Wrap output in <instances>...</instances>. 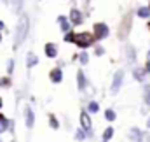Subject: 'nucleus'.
I'll return each instance as SVG.
<instances>
[{"instance_id": "obj_22", "label": "nucleus", "mask_w": 150, "mask_h": 142, "mask_svg": "<svg viewBox=\"0 0 150 142\" xmlns=\"http://www.w3.org/2000/svg\"><path fill=\"white\" fill-rule=\"evenodd\" d=\"M87 60H89L87 55H80V62H82V63H87Z\"/></svg>"}, {"instance_id": "obj_13", "label": "nucleus", "mask_w": 150, "mask_h": 142, "mask_svg": "<svg viewBox=\"0 0 150 142\" xmlns=\"http://www.w3.org/2000/svg\"><path fill=\"white\" fill-rule=\"evenodd\" d=\"M7 126H9V121L0 114V133H2V132H5V130H7Z\"/></svg>"}, {"instance_id": "obj_18", "label": "nucleus", "mask_w": 150, "mask_h": 142, "mask_svg": "<svg viewBox=\"0 0 150 142\" xmlns=\"http://www.w3.org/2000/svg\"><path fill=\"white\" fill-rule=\"evenodd\" d=\"M145 102L147 105H150V86H145Z\"/></svg>"}, {"instance_id": "obj_31", "label": "nucleus", "mask_w": 150, "mask_h": 142, "mask_svg": "<svg viewBox=\"0 0 150 142\" xmlns=\"http://www.w3.org/2000/svg\"><path fill=\"white\" fill-rule=\"evenodd\" d=\"M149 9H150V7H149Z\"/></svg>"}, {"instance_id": "obj_24", "label": "nucleus", "mask_w": 150, "mask_h": 142, "mask_svg": "<svg viewBox=\"0 0 150 142\" xmlns=\"http://www.w3.org/2000/svg\"><path fill=\"white\" fill-rule=\"evenodd\" d=\"M7 82H9V81H7V79H2V81H0V86H5V84H7Z\"/></svg>"}, {"instance_id": "obj_8", "label": "nucleus", "mask_w": 150, "mask_h": 142, "mask_svg": "<svg viewBox=\"0 0 150 142\" xmlns=\"http://www.w3.org/2000/svg\"><path fill=\"white\" fill-rule=\"evenodd\" d=\"M51 79H52L54 82H61V79H63V72H61V69H54V70L51 72Z\"/></svg>"}, {"instance_id": "obj_23", "label": "nucleus", "mask_w": 150, "mask_h": 142, "mask_svg": "<svg viewBox=\"0 0 150 142\" xmlns=\"http://www.w3.org/2000/svg\"><path fill=\"white\" fill-rule=\"evenodd\" d=\"M51 126H52V128H58V121H56V119H54V118H52V119H51Z\"/></svg>"}, {"instance_id": "obj_27", "label": "nucleus", "mask_w": 150, "mask_h": 142, "mask_svg": "<svg viewBox=\"0 0 150 142\" xmlns=\"http://www.w3.org/2000/svg\"><path fill=\"white\" fill-rule=\"evenodd\" d=\"M149 60H150V51H149Z\"/></svg>"}, {"instance_id": "obj_15", "label": "nucleus", "mask_w": 150, "mask_h": 142, "mask_svg": "<svg viewBox=\"0 0 150 142\" xmlns=\"http://www.w3.org/2000/svg\"><path fill=\"white\" fill-rule=\"evenodd\" d=\"M59 23H61V28H63L65 32L70 28V27H68V23H67V18H65V16H61V18H59Z\"/></svg>"}, {"instance_id": "obj_6", "label": "nucleus", "mask_w": 150, "mask_h": 142, "mask_svg": "<svg viewBox=\"0 0 150 142\" xmlns=\"http://www.w3.org/2000/svg\"><path fill=\"white\" fill-rule=\"evenodd\" d=\"M70 19H72L74 25H79V23H82V14H80L77 9H74V11L70 12Z\"/></svg>"}, {"instance_id": "obj_21", "label": "nucleus", "mask_w": 150, "mask_h": 142, "mask_svg": "<svg viewBox=\"0 0 150 142\" xmlns=\"http://www.w3.org/2000/svg\"><path fill=\"white\" fill-rule=\"evenodd\" d=\"M84 137H86L84 132H77V141H84Z\"/></svg>"}, {"instance_id": "obj_17", "label": "nucleus", "mask_w": 150, "mask_h": 142, "mask_svg": "<svg viewBox=\"0 0 150 142\" xmlns=\"http://www.w3.org/2000/svg\"><path fill=\"white\" fill-rule=\"evenodd\" d=\"M105 118H107L108 121H113V119H115V112H113V110H110V109H108V110L105 112Z\"/></svg>"}, {"instance_id": "obj_25", "label": "nucleus", "mask_w": 150, "mask_h": 142, "mask_svg": "<svg viewBox=\"0 0 150 142\" xmlns=\"http://www.w3.org/2000/svg\"><path fill=\"white\" fill-rule=\"evenodd\" d=\"M147 72H150V60H149V65H147Z\"/></svg>"}, {"instance_id": "obj_29", "label": "nucleus", "mask_w": 150, "mask_h": 142, "mask_svg": "<svg viewBox=\"0 0 150 142\" xmlns=\"http://www.w3.org/2000/svg\"><path fill=\"white\" fill-rule=\"evenodd\" d=\"M149 126H150V119H149Z\"/></svg>"}, {"instance_id": "obj_5", "label": "nucleus", "mask_w": 150, "mask_h": 142, "mask_svg": "<svg viewBox=\"0 0 150 142\" xmlns=\"http://www.w3.org/2000/svg\"><path fill=\"white\" fill-rule=\"evenodd\" d=\"M80 123H82L84 130H91V118H89L87 110H82L80 112Z\"/></svg>"}, {"instance_id": "obj_4", "label": "nucleus", "mask_w": 150, "mask_h": 142, "mask_svg": "<svg viewBox=\"0 0 150 142\" xmlns=\"http://www.w3.org/2000/svg\"><path fill=\"white\" fill-rule=\"evenodd\" d=\"M75 44H79L80 47H87L93 44V37L87 35V34H82V35H75Z\"/></svg>"}, {"instance_id": "obj_28", "label": "nucleus", "mask_w": 150, "mask_h": 142, "mask_svg": "<svg viewBox=\"0 0 150 142\" xmlns=\"http://www.w3.org/2000/svg\"><path fill=\"white\" fill-rule=\"evenodd\" d=\"M0 107H2V100H0Z\"/></svg>"}, {"instance_id": "obj_19", "label": "nucleus", "mask_w": 150, "mask_h": 142, "mask_svg": "<svg viewBox=\"0 0 150 142\" xmlns=\"http://www.w3.org/2000/svg\"><path fill=\"white\" fill-rule=\"evenodd\" d=\"M98 109H100V105L96 102H91L89 104V112H98Z\"/></svg>"}, {"instance_id": "obj_16", "label": "nucleus", "mask_w": 150, "mask_h": 142, "mask_svg": "<svg viewBox=\"0 0 150 142\" xmlns=\"http://www.w3.org/2000/svg\"><path fill=\"white\" fill-rule=\"evenodd\" d=\"M37 63V56H33V55H28V67H33Z\"/></svg>"}, {"instance_id": "obj_30", "label": "nucleus", "mask_w": 150, "mask_h": 142, "mask_svg": "<svg viewBox=\"0 0 150 142\" xmlns=\"http://www.w3.org/2000/svg\"><path fill=\"white\" fill-rule=\"evenodd\" d=\"M105 142H107V141H105Z\"/></svg>"}, {"instance_id": "obj_2", "label": "nucleus", "mask_w": 150, "mask_h": 142, "mask_svg": "<svg viewBox=\"0 0 150 142\" xmlns=\"http://www.w3.org/2000/svg\"><path fill=\"white\" fill-rule=\"evenodd\" d=\"M108 34H110V30H108V27L105 23H96L94 25V35H96V39H105V37H108Z\"/></svg>"}, {"instance_id": "obj_20", "label": "nucleus", "mask_w": 150, "mask_h": 142, "mask_svg": "<svg viewBox=\"0 0 150 142\" xmlns=\"http://www.w3.org/2000/svg\"><path fill=\"white\" fill-rule=\"evenodd\" d=\"M65 40H67V42H75V35H74V34H67Z\"/></svg>"}, {"instance_id": "obj_7", "label": "nucleus", "mask_w": 150, "mask_h": 142, "mask_svg": "<svg viewBox=\"0 0 150 142\" xmlns=\"http://www.w3.org/2000/svg\"><path fill=\"white\" fill-rule=\"evenodd\" d=\"M33 123H35V116H33V110L28 107V109H26V126H28V128H32V126H33Z\"/></svg>"}, {"instance_id": "obj_11", "label": "nucleus", "mask_w": 150, "mask_h": 142, "mask_svg": "<svg viewBox=\"0 0 150 142\" xmlns=\"http://www.w3.org/2000/svg\"><path fill=\"white\" fill-rule=\"evenodd\" d=\"M77 79H79V90H84V88H86V77H84L82 70H79V74H77Z\"/></svg>"}, {"instance_id": "obj_3", "label": "nucleus", "mask_w": 150, "mask_h": 142, "mask_svg": "<svg viewBox=\"0 0 150 142\" xmlns=\"http://www.w3.org/2000/svg\"><path fill=\"white\" fill-rule=\"evenodd\" d=\"M122 81H124V72H122V70L115 72V75H113V82H112V91H113V93H117V91L120 90Z\"/></svg>"}, {"instance_id": "obj_12", "label": "nucleus", "mask_w": 150, "mask_h": 142, "mask_svg": "<svg viewBox=\"0 0 150 142\" xmlns=\"http://www.w3.org/2000/svg\"><path fill=\"white\" fill-rule=\"evenodd\" d=\"M138 16H140V18H149L150 9L149 7H140V9H138Z\"/></svg>"}, {"instance_id": "obj_10", "label": "nucleus", "mask_w": 150, "mask_h": 142, "mask_svg": "<svg viewBox=\"0 0 150 142\" xmlns=\"http://www.w3.org/2000/svg\"><path fill=\"white\" fill-rule=\"evenodd\" d=\"M131 137H133V141L142 142V139H143V133H142L138 128H133V130H131Z\"/></svg>"}, {"instance_id": "obj_9", "label": "nucleus", "mask_w": 150, "mask_h": 142, "mask_svg": "<svg viewBox=\"0 0 150 142\" xmlns=\"http://www.w3.org/2000/svg\"><path fill=\"white\" fill-rule=\"evenodd\" d=\"M56 53H58V49H56L54 44H45V55H47L49 58H54Z\"/></svg>"}, {"instance_id": "obj_1", "label": "nucleus", "mask_w": 150, "mask_h": 142, "mask_svg": "<svg viewBox=\"0 0 150 142\" xmlns=\"http://www.w3.org/2000/svg\"><path fill=\"white\" fill-rule=\"evenodd\" d=\"M28 25H30L28 18L23 16V18L19 19V23H18V30H16V44H21V42L25 40V37H26V34H28Z\"/></svg>"}, {"instance_id": "obj_26", "label": "nucleus", "mask_w": 150, "mask_h": 142, "mask_svg": "<svg viewBox=\"0 0 150 142\" xmlns=\"http://www.w3.org/2000/svg\"><path fill=\"white\" fill-rule=\"evenodd\" d=\"M2 28H4V23H2V21H0V30H2Z\"/></svg>"}, {"instance_id": "obj_14", "label": "nucleus", "mask_w": 150, "mask_h": 142, "mask_svg": "<svg viewBox=\"0 0 150 142\" xmlns=\"http://www.w3.org/2000/svg\"><path fill=\"white\" fill-rule=\"evenodd\" d=\"M112 135H113V128L110 126V128H107V130H105L103 139H105V141H110V139H112Z\"/></svg>"}]
</instances>
